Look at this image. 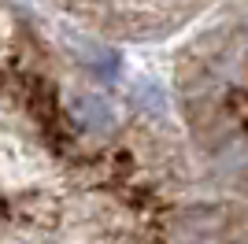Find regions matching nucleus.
Returning a JSON list of instances; mask_svg holds the SVG:
<instances>
[{
	"mask_svg": "<svg viewBox=\"0 0 248 244\" xmlns=\"http://www.w3.org/2000/svg\"><path fill=\"white\" fill-rule=\"evenodd\" d=\"M67 111H71V119L78 122L82 130H89V133H111L115 122H119L111 100L100 96V92H93V89L67 92Z\"/></svg>",
	"mask_w": 248,
	"mask_h": 244,
	"instance_id": "1",
	"label": "nucleus"
}]
</instances>
